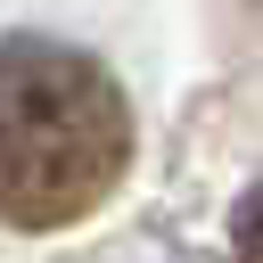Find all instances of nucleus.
<instances>
[{
	"label": "nucleus",
	"mask_w": 263,
	"mask_h": 263,
	"mask_svg": "<svg viewBox=\"0 0 263 263\" xmlns=\"http://www.w3.org/2000/svg\"><path fill=\"white\" fill-rule=\"evenodd\" d=\"M132 164V107L115 74L66 41H0V222L66 230L115 197Z\"/></svg>",
	"instance_id": "nucleus-1"
},
{
	"label": "nucleus",
	"mask_w": 263,
	"mask_h": 263,
	"mask_svg": "<svg viewBox=\"0 0 263 263\" xmlns=\"http://www.w3.org/2000/svg\"><path fill=\"white\" fill-rule=\"evenodd\" d=\"M230 238H238V263H263V181L238 197V222H230Z\"/></svg>",
	"instance_id": "nucleus-2"
},
{
	"label": "nucleus",
	"mask_w": 263,
	"mask_h": 263,
	"mask_svg": "<svg viewBox=\"0 0 263 263\" xmlns=\"http://www.w3.org/2000/svg\"><path fill=\"white\" fill-rule=\"evenodd\" d=\"M255 8H263V0H255Z\"/></svg>",
	"instance_id": "nucleus-3"
}]
</instances>
